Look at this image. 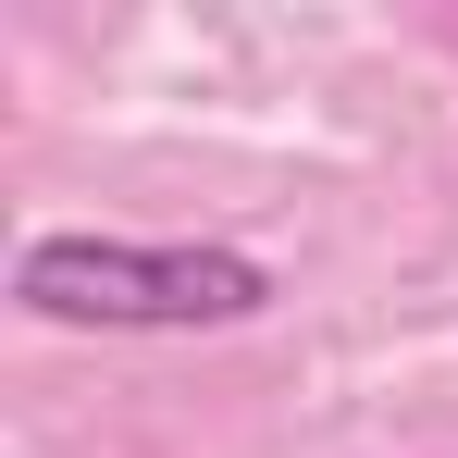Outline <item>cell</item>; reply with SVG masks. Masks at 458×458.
Instances as JSON below:
<instances>
[{"label":"cell","instance_id":"1","mask_svg":"<svg viewBox=\"0 0 458 458\" xmlns=\"http://www.w3.org/2000/svg\"><path fill=\"white\" fill-rule=\"evenodd\" d=\"M13 298L38 322H99V335H199L248 322L273 273L248 248H137V235H38L13 260Z\"/></svg>","mask_w":458,"mask_h":458}]
</instances>
